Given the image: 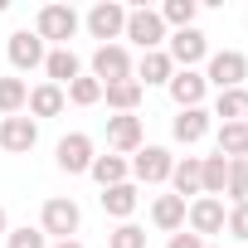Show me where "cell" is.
Masks as SVG:
<instances>
[{"label":"cell","mask_w":248,"mask_h":248,"mask_svg":"<svg viewBox=\"0 0 248 248\" xmlns=\"http://www.w3.org/2000/svg\"><path fill=\"white\" fill-rule=\"evenodd\" d=\"M170 132H175V141H185V146L204 141V132H209V112H204V107H185V112L170 122Z\"/></svg>","instance_id":"17"},{"label":"cell","mask_w":248,"mask_h":248,"mask_svg":"<svg viewBox=\"0 0 248 248\" xmlns=\"http://www.w3.org/2000/svg\"><path fill=\"white\" fill-rule=\"evenodd\" d=\"M224 229H229L233 238H243V243H248V200H243V204H233V209L224 214Z\"/></svg>","instance_id":"33"},{"label":"cell","mask_w":248,"mask_h":248,"mask_svg":"<svg viewBox=\"0 0 248 248\" xmlns=\"http://www.w3.org/2000/svg\"><path fill=\"white\" fill-rule=\"evenodd\" d=\"M122 34H127L141 54H151V49H161V44H166V20H161V10H132V15H127V30H122Z\"/></svg>","instance_id":"2"},{"label":"cell","mask_w":248,"mask_h":248,"mask_svg":"<svg viewBox=\"0 0 248 248\" xmlns=\"http://www.w3.org/2000/svg\"><path fill=\"white\" fill-rule=\"evenodd\" d=\"M243 78H248V54H238V49H224V54H214V59H209V73H204V83H214L219 93H229V88H243Z\"/></svg>","instance_id":"3"},{"label":"cell","mask_w":248,"mask_h":248,"mask_svg":"<svg viewBox=\"0 0 248 248\" xmlns=\"http://www.w3.org/2000/svg\"><path fill=\"white\" fill-rule=\"evenodd\" d=\"M127 161H122V156H93V166H88V175L102 185V190H112V185H122V180H127Z\"/></svg>","instance_id":"22"},{"label":"cell","mask_w":248,"mask_h":248,"mask_svg":"<svg viewBox=\"0 0 248 248\" xmlns=\"http://www.w3.org/2000/svg\"><path fill=\"white\" fill-rule=\"evenodd\" d=\"M63 102H68V97H63V88L39 83V88H30V102H25V107H30L34 117H59V112H63Z\"/></svg>","instance_id":"20"},{"label":"cell","mask_w":248,"mask_h":248,"mask_svg":"<svg viewBox=\"0 0 248 248\" xmlns=\"http://www.w3.org/2000/svg\"><path fill=\"white\" fill-rule=\"evenodd\" d=\"M141 78L146 83H170L175 78V63H170V54L166 49H151V54H141ZM137 78V83H141Z\"/></svg>","instance_id":"24"},{"label":"cell","mask_w":248,"mask_h":248,"mask_svg":"<svg viewBox=\"0 0 248 248\" xmlns=\"http://www.w3.org/2000/svg\"><path fill=\"white\" fill-rule=\"evenodd\" d=\"M102 209H107L112 219H122V224H127V219L137 214V185H127V180H122V185L102 190Z\"/></svg>","instance_id":"19"},{"label":"cell","mask_w":248,"mask_h":248,"mask_svg":"<svg viewBox=\"0 0 248 248\" xmlns=\"http://www.w3.org/2000/svg\"><path fill=\"white\" fill-rule=\"evenodd\" d=\"M219 156L248 161V122H219Z\"/></svg>","instance_id":"18"},{"label":"cell","mask_w":248,"mask_h":248,"mask_svg":"<svg viewBox=\"0 0 248 248\" xmlns=\"http://www.w3.org/2000/svg\"><path fill=\"white\" fill-rule=\"evenodd\" d=\"M214 117H224V122H248V88H229V93H219Z\"/></svg>","instance_id":"27"},{"label":"cell","mask_w":248,"mask_h":248,"mask_svg":"<svg viewBox=\"0 0 248 248\" xmlns=\"http://www.w3.org/2000/svg\"><path fill=\"white\" fill-rule=\"evenodd\" d=\"M170 151L166 146H141L137 151V161H132V175L137 180H146V185H161V180H170Z\"/></svg>","instance_id":"10"},{"label":"cell","mask_w":248,"mask_h":248,"mask_svg":"<svg viewBox=\"0 0 248 248\" xmlns=\"http://www.w3.org/2000/svg\"><path fill=\"white\" fill-rule=\"evenodd\" d=\"M107 146L117 156H137L141 151V117H132V112L107 117Z\"/></svg>","instance_id":"7"},{"label":"cell","mask_w":248,"mask_h":248,"mask_svg":"<svg viewBox=\"0 0 248 248\" xmlns=\"http://www.w3.org/2000/svg\"><path fill=\"white\" fill-rule=\"evenodd\" d=\"M5 233H10V214H5V209H0V238H5Z\"/></svg>","instance_id":"35"},{"label":"cell","mask_w":248,"mask_h":248,"mask_svg":"<svg viewBox=\"0 0 248 248\" xmlns=\"http://www.w3.org/2000/svg\"><path fill=\"white\" fill-rule=\"evenodd\" d=\"M166 88H170L175 107L185 112V107H200V102H204V88H209V83H204V73H195V68H175V78H170Z\"/></svg>","instance_id":"12"},{"label":"cell","mask_w":248,"mask_h":248,"mask_svg":"<svg viewBox=\"0 0 248 248\" xmlns=\"http://www.w3.org/2000/svg\"><path fill=\"white\" fill-rule=\"evenodd\" d=\"M54 166H59L63 175H83V170L93 166V137L68 132V137L59 141V151H54Z\"/></svg>","instance_id":"6"},{"label":"cell","mask_w":248,"mask_h":248,"mask_svg":"<svg viewBox=\"0 0 248 248\" xmlns=\"http://www.w3.org/2000/svg\"><path fill=\"white\" fill-rule=\"evenodd\" d=\"M107 248H146V229H137V224H117V229L107 233Z\"/></svg>","instance_id":"31"},{"label":"cell","mask_w":248,"mask_h":248,"mask_svg":"<svg viewBox=\"0 0 248 248\" xmlns=\"http://www.w3.org/2000/svg\"><path fill=\"white\" fill-rule=\"evenodd\" d=\"M63 97H68L73 107H93V102L102 97V83H97V78H83V73H78V78H73V83L63 88Z\"/></svg>","instance_id":"28"},{"label":"cell","mask_w":248,"mask_h":248,"mask_svg":"<svg viewBox=\"0 0 248 248\" xmlns=\"http://www.w3.org/2000/svg\"><path fill=\"white\" fill-rule=\"evenodd\" d=\"M44 73H49L54 88H68V83L83 73V63H78L73 49H49V54H44Z\"/></svg>","instance_id":"15"},{"label":"cell","mask_w":248,"mask_h":248,"mask_svg":"<svg viewBox=\"0 0 248 248\" xmlns=\"http://www.w3.org/2000/svg\"><path fill=\"white\" fill-rule=\"evenodd\" d=\"M25 102H30V83H25V78H0V112H5V117H20Z\"/></svg>","instance_id":"26"},{"label":"cell","mask_w":248,"mask_h":248,"mask_svg":"<svg viewBox=\"0 0 248 248\" xmlns=\"http://www.w3.org/2000/svg\"><path fill=\"white\" fill-rule=\"evenodd\" d=\"M73 30H78V15L68 10V5H44L39 10V39H54L59 49H68V39H73Z\"/></svg>","instance_id":"8"},{"label":"cell","mask_w":248,"mask_h":248,"mask_svg":"<svg viewBox=\"0 0 248 248\" xmlns=\"http://www.w3.org/2000/svg\"><path fill=\"white\" fill-rule=\"evenodd\" d=\"M54 248H83V243H78V238H63V243H54Z\"/></svg>","instance_id":"36"},{"label":"cell","mask_w":248,"mask_h":248,"mask_svg":"<svg viewBox=\"0 0 248 248\" xmlns=\"http://www.w3.org/2000/svg\"><path fill=\"white\" fill-rule=\"evenodd\" d=\"M166 248H204V238H195V233H185V229H180V233H170V243H166Z\"/></svg>","instance_id":"34"},{"label":"cell","mask_w":248,"mask_h":248,"mask_svg":"<svg viewBox=\"0 0 248 248\" xmlns=\"http://www.w3.org/2000/svg\"><path fill=\"white\" fill-rule=\"evenodd\" d=\"M224 195L233 204L248 200V161H229V175H224Z\"/></svg>","instance_id":"29"},{"label":"cell","mask_w":248,"mask_h":248,"mask_svg":"<svg viewBox=\"0 0 248 248\" xmlns=\"http://www.w3.org/2000/svg\"><path fill=\"white\" fill-rule=\"evenodd\" d=\"M34 141H39V127L30 117H5V122H0V151L25 156V151H34Z\"/></svg>","instance_id":"9"},{"label":"cell","mask_w":248,"mask_h":248,"mask_svg":"<svg viewBox=\"0 0 248 248\" xmlns=\"http://www.w3.org/2000/svg\"><path fill=\"white\" fill-rule=\"evenodd\" d=\"M122 30H127V10H122V5H93L88 10V34L93 39H117Z\"/></svg>","instance_id":"13"},{"label":"cell","mask_w":248,"mask_h":248,"mask_svg":"<svg viewBox=\"0 0 248 248\" xmlns=\"http://www.w3.org/2000/svg\"><path fill=\"white\" fill-rule=\"evenodd\" d=\"M10 63H15L20 73H25V68H44V39L30 34V30L10 34Z\"/></svg>","instance_id":"14"},{"label":"cell","mask_w":248,"mask_h":248,"mask_svg":"<svg viewBox=\"0 0 248 248\" xmlns=\"http://www.w3.org/2000/svg\"><path fill=\"white\" fill-rule=\"evenodd\" d=\"M102 97H107V107H117V112H137V102H141V83H137V78L107 83V88H102Z\"/></svg>","instance_id":"23"},{"label":"cell","mask_w":248,"mask_h":248,"mask_svg":"<svg viewBox=\"0 0 248 248\" xmlns=\"http://www.w3.org/2000/svg\"><path fill=\"white\" fill-rule=\"evenodd\" d=\"M151 224L166 229V233H180V229H185V200H180V195H156V204H151Z\"/></svg>","instance_id":"16"},{"label":"cell","mask_w":248,"mask_h":248,"mask_svg":"<svg viewBox=\"0 0 248 248\" xmlns=\"http://www.w3.org/2000/svg\"><path fill=\"white\" fill-rule=\"evenodd\" d=\"M78 224H83V209L73 204V200H63V195H54V200H44V209H39V233L44 238H73L78 233Z\"/></svg>","instance_id":"1"},{"label":"cell","mask_w":248,"mask_h":248,"mask_svg":"<svg viewBox=\"0 0 248 248\" xmlns=\"http://www.w3.org/2000/svg\"><path fill=\"white\" fill-rule=\"evenodd\" d=\"M161 20L175 25V30H195V0H166Z\"/></svg>","instance_id":"30"},{"label":"cell","mask_w":248,"mask_h":248,"mask_svg":"<svg viewBox=\"0 0 248 248\" xmlns=\"http://www.w3.org/2000/svg\"><path fill=\"white\" fill-rule=\"evenodd\" d=\"M166 54H170V63H175V68H195V63L209 54V44H204V34H200V30H175Z\"/></svg>","instance_id":"11"},{"label":"cell","mask_w":248,"mask_h":248,"mask_svg":"<svg viewBox=\"0 0 248 248\" xmlns=\"http://www.w3.org/2000/svg\"><path fill=\"white\" fill-rule=\"evenodd\" d=\"M93 78H97L102 88L132 78V54L122 49V44H97V54H93Z\"/></svg>","instance_id":"5"},{"label":"cell","mask_w":248,"mask_h":248,"mask_svg":"<svg viewBox=\"0 0 248 248\" xmlns=\"http://www.w3.org/2000/svg\"><path fill=\"white\" fill-rule=\"evenodd\" d=\"M5 248H49V238L39 229H10L5 233Z\"/></svg>","instance_id":"32"},{"label":"cell","mask_w":248,"mask_h":248,"mask_svg":"<svg viewBox=\"0 0 248 248\" xmlns=\"http://www.w3.org/2000/svg\"><path fill=\"white\" fill-rule=\"evenodd\" d=\"M0 10H5V0H0Z\"/></svg>","instance_id":"37"},{"label":"cell","mask_w":248,"mask_h":248,"mask_svg":"<svg viewBox=\"0 0 248 248\" xmlns=\"http://www.w3.org/2000/svg\"><path fill=\"white\" fill-rule=\"evenodd\" d=\"M224 175H229V161H224V156H204V161H200V190H204V195L219 200V195H224Z\"/></svg>","instance_id":"25"},{"label":"cell","mask_w":248,"mask_h":248,"mask_svg":"<svg viewBox=\"0 0 248 248\" xmlns=\"http://www.w3.org/2000/svg\"><path fill=\"white\" fill-rule=\"evenodd\" d=\"M170 185H175V195H180V200H185V195H195V200H200V195H204V190H200V156L175 161V166H170Z\"/></svg>","instance_id":"21"},{"label":"cell","mask_w":248,"mask_h":248,"mask_svg":"<svg viewBox=\"0 0 248 248\" xmlns=\"http://www.w3.org/2000/svg\"><path fill=\"white\" fill-rule=\"evenodd\" d=\"M224 200H214V195H200V200H190L185 204V224H190V233L195 238H204V233H224Z\"/></svg>","instance_id":"4"}]
</instances>
